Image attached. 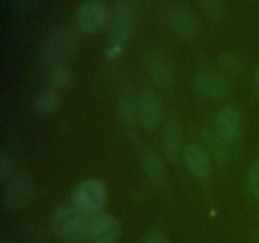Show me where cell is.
<instances>
[{
    "label": "cell",
    "instance_id": "cell-1",
    "mask_svg": "<svg viewBox=\"0 0 259 243\" xmlns=\"http://www.w3.org/2000/svg\"><path fill=\"white\" fill-rule=\"evenodd\" d=\"M95 215L85 212L73 202L61 205L53 213L51 227L53 233L66 242H85L90 238L91 223Z\"/></svg>",
    "mask_w": 259,
    "mask_h": 243
},
{
    "label": "cell",
    "instance_id": "cell-2",
    "mask_svg": "<svg viewBox=\"0 0 259 243\" xmlns=\"http://www.w3.org/2000/svg\"><path fill=\"white\" fill-rule=\"evenodd\" d=\"M78 35L72 29H58L51 34L45 47L46 63L51 67L66 66L78 50Z\"/></svg>",
    "mask_w": 259,
    "mask_h": 243
},
{
    "label": "cell",
    "instance_id": "cell-3",
    "mask_svg": "<svg viewBox=\"0 0 259 243\" xmlns=\"http://www.w3.org/2000/svg\"><path fill=\"white\" fill-rule=\"evenodd\" d=\"M108 189L103 180H86L75 189L72 202L85 212L95 215L103 213L106 204Z\"/></svg>",
    "mask_w": 259,
    "mask_h": 243
},
{
    "label": "cell",
    "instance_id": "cell-4",
    "mask_svg": "<svg viewBox=\"0 0 259 243\" xmlns=\"http://www.w3.org/2000/svg\"><path fill=\"white\" fill-rule=\"evenodd\" d=\"M134 15L133 8L126 0H118L111 9L109 15V34L115 45L123 46L128 42L134 29Z\"/></svg>",
    "mask_w": 259,
    "mask_h": 243
},
{
    "label": "cell",
    "instance_id": "cell-5",
    "mask_svg": "<svg viewBox=\"0 0 259 243\" xmlns=\"http://www.w3.org/2000/svg\"><path fill=\"white\" fill-rule=\"evenodd\" d=\"M34 194V185L25 175L15 176L5 182L3 187V201L9 209L25 207Z\"/></svg>",
    "mask_w": 259,
    "mask_h": 243
},
{
    "label": "cell",
    "instance_id": "cell-6",
    "mask_svg": "<svg viewBox=\"0 0 259 243\" xmlns=\"http://www.w3.org/2000/svg\"><path fill=\"white\" fill-rule=\"evenodd\" d=\"M110 12L99 0H89L81 4L77 12V20L81 29L86 33H96L109 22Z\"/></svg>",
    "mask_w": 259,
    "mask_h": 243
},
{
    "label": "cell",
    "instance_id": "cell-7",
    "mask_svg": "<svg viewBox=\"0 0 259 243\" xmlns=\"http://www.w3.org/2000/svg\"><path fill=\"white\" fill-rule=\"evenodd\" d=\"M120 235V223L115 217L108 213H99L94 217L89 240L93 243H116Z\"/></svg>",
    "mask_w": 259,
    "mask_h": 243
},
{
    "label": "cell",
    "instance_id": "cell-8",
    "mask_svg": "<svg viewBox=\"0 0 259 243\" xmlns=\"http://www.w3.org/2000/svg\"><path fill=\"white\" fill-rule=\"evenodd\" d=\"M167 23L175 34L184 38H191L200 30L197 15L186 7H174L167 14Z\"/></svg>",
    "mask_w": 259,
    "mask_h": 243
},
{
    "label": "cell",
    "instance_id": "cell-9",
    "mask_svg": "<svg viewBox=\"0 0 259 243\" xmlns=\"http://www.w3.org/2000/svg\"><path fill=\"white\" fill-rule=\"evenodd\" d=\"M138 119L142 126L148 131H156L161 124L162 106L158 98L153 93H142L137 99Z\"/></svg>",
    "mask_w": 259,
    "mask_h": 243
},
{
    "label": "cell",
    "instance_id": "cell-10",
    "mask_svg": "<svg viewBox=\"0 0 259 243\" xmlns=\"http://www.w3.org/2000/svg\"><path fill=\"white\" fill-rule=\"evenodd\" d=\"M195 85L204 96L223 99L229 93V83L224 76L215 72H201L195 77Z\"/></svg>",
    "mask_w": 259,
    "mask_h": 243
},
{
    "label": "cell",
    "instance_id": "cell-11",
    "mask_svg": "<svg viewBox=\"0 0 259 243\" xmlns=\"http://www.w3.org/2000/svg\"><path fill=\"white\" fill-rule=\"evenodd\" d=\"M217 132L227 141H234L240 133V114L235 106L227 105L220 109L215 118Z\"/></svg>",
    "mask_w": 259,
    "mask_h": 243
},
{
    "label": "cell",
    "instance_id": "cell-12",
    "mask_svg": "<svg viewBox=\"0 0 259 243\" xmlns=\"http://www.w3.org/2000/svg\"><path fill=\"white\" fill-rule=\"evenodd\" d=\"M163 148L167 158L176 164L182 156L184 149V132L176 119H171L164 127Z\"/></svg>",
    "mask_w": 259,
    "mask_h": 243
},
{
    "label": "cell",
    "instance_id": "cell-13",
    "mask_svg": "<svg viewBox=\"0 0 259 243\" xmlns=\"http://www.w3.org/2000/svg\"><path fill=\"white\" fill-rule=\"evenodd\" d=\"M184 158L187 167L195 176L205 179L209 176L211 171V162L210 157L204 149L197 144H189L185 147Z\"/></svg>",
    "mask_w": 259,
    "mask_h": 243
},
{
    "label": "cell",
    "instance_id": "cell-14",
    "mask_svg": "<svg viewBox=\"0 0 259 243\" xmlns=\"http://www.w3.org/2000/svg\"><path fill=\"white\" fill-rule=\"evenodd\" d=\"M141 164L152 184L156 186H163L166 184V169L153 149L146 148L141 151Z\"/></svg>",
    "mask_w": 259,
    "mask_h": 243
},
{
    "label": "cell",
    "instance_id": "cell-15",
    "mask_svg": "<svg viewBox=\"0 0 259 243\" xmlns=\"http://www.w3.org/2000/svg\"><path fill=\"white\" fill-rule=\"evenodd\" d=\"M205 146L211 153L212 158L219 165H227L229 162V151L225 141L218 132L206 131L204 134Z\"/></svg>",
    "mask_w": 259,
    "mask_h": 243
},
{
    "label": "cell",
    "instance_id": "cell-16",
    "mask_svg": "<svg viewBox=\"0 0 259 243\" xmlns=\"http://www.w3.org/2000/svg\"><path fill=\"white\" fill-rule=\"evenodd\" d=\"M151 77L154 85L159 89H168L174 83V75L169 66L161 58L153 57L149 60Z\"/></svg>",
    "mask_w": 259,
    "mask_h": 243
},
{
    "label": "cell",
    "instance_id": "cell-17",
    "mask_svg": "<svg viewBox=\"0 0 259 243\" xmlns=\"http://www.w3.org/2000/svg\"><path fill=\"white\" fill-rule=\"evenodd\" d=\"M119 116L124 126L132 127L138 119V104L133 96L125 95L119 100Z\"/></svg>",
    "mask_w": 259,
    "mask_h": 243
},
{
    "label": "cell",
    "instance_id": "cell-18",
    "mask_svg": "<svg viewBox=\"0 0 259 243\" xmlns=\"http://www.w3.org/2000/svg\"><path fill=\"white\" fill-rule=\"evenodd\" d=\"M48 84L53 90H62L72 84V72L67 66H55L50 68L47 76Z\"/></svg>",
    "mask_w": 259,
    "mask_h": 243
},
{
    "label": "cell",
    "instance_id": "cell-19",
    "mask_svg": "<svg viewBox=\"0 0 259 243\" xmlns=\"http://www.w3.org/2000/svg\"><path fill=\"white\" fill-rule=\"evenodd\" d=\"M61 106V96L57 90L48 89L37 99V109L40 113H55Z\"/></svg>",
    "mask_w": 259,
    "mask_h": 243
},
{
    "label": "cell",
    "instance_id": "cell-20",
    "mask_svg": "<svg viewBox=\"0 0 259 243\" xmlns=\"http://www.w3.org/2000/svg\"><path fill=\"white\" fill-rule=\"evenodd\" d=\"M199 4L205 14L212 20L223 19L227 14V0H199Z\"/></svg>",
    "mask_w": 259,
    "mask_h": 243
},
{
    "label": "cell",
    "instance_id": "cell-21",
    "mask_svg": "<svg viewBox=\"0 0 259 243\" xmlns=\"http://www.w3.org/2000/svg\"><path fill=\"white\" fill-rule=\"evenodd\" d=\"M218 63H219L220 70L227 73H232V75L233 73H238L242 68V63H240L239 58H237V56L230 52L222 53L218 58Z\"/></svg>",
    "mask_w": 259,
    "mask_h": 243
},
{
    "label": "cell",
    "instance_id": "cell-22",
    "mask_svg": "<svg viewBox=\"0 0 259 243\" xmlns=\"http://www.w3.org/2000/svg\"><path fill=\"white\" fill-rule=\"evenodd\" d=\"M248 192L254 199H259V159L250 166L247 179Z\"/></svg>",
    "mask_w": 259,
    "mask_h": 243
},
{
    "label": "cell",
    "instance_id": "cell-23",
    "mask_svg": "<svg viewBox=\"0 0 259 243\" xmlns=\"http://www.w3.org/2000/svg\"><path fill=\"white\" fill-rule=\"evenodd\" d=\"M13 171V162L12 158L9 156H7L5 153L2 154L0 157V179L2 181H5L10 177V174Z\"/></svg>",
    "mask_w": 259,
    "mask_h": 243
},
{
    "label": "cell",
    "instance_id": "cell-24",
    "mask_svg": "<svg viewBox=\"0 0 259 243\" xmlns=\"http://www.w3.org/2000/svg\"><path fill=\"white\" fill-rule=\"evenodd\" d=\"M143 243H168L166 235L158 230H152L144 237Z\"/></svg>",
    "mask_w": 259,
    "mask_h": 243
},
{
    "label": "cell",
    "instance_id": "cell-25",
    "mask_svg": "<svg viewBox=\"0 0 259 243\" xmlns=\"http://www.w3.org/2000/svg\"><path fill=\"white\" fill-rule=\"evenodd\" d=\"M33 3H34V0H14V8L17 12L24 13L32 7Z\"/></svg>",
    "mask_w": 259,
    "mask_h": 243
},
{
    "label": "cell",
    "instance_id": "cell-26",
    "mask_svg": "<svg viewBox=\"0 0 259 243\" xmlns=\"http://www.w3.org/2000/svg\"><path fill=\"white\" fill-rule=\"evenodd\" d=\"M121 48H123V46H120V45H115V43H114V47L111 48L110 52H109V56H110L111 58H115L116 56H118L119 53H120Z\"/></svg>",
    "mask_w": 259,
    "mask_h": 243
},
{
    "label": "cell",
    "instance_id": "cell-27",
    "mask_svg": "<svg viewBox=\"0 0 259 243\" xmlns=\"http://www.w3.org/2000/svg\"><path fill=\"white\" fill-rule=\"evenodd\" d=\"M254 78H255V84H257V88L259 89V62H258L257 67H255V75H254Z\"/></svg>",
    "mask_w": 259,
    "mask_h": 243
},
{
    "label": "cell",
    "instance_id": "cell-28",
    "mask_svg": "<svg viewBox=\"0 0 259 243\" xmlns=\"http://www.w3.org/2000/svg\"><path fill=\"white\" fill-rule=\"evenodd\" d=\"M257 243H259V237H258V239H257Z\"/></svg>",
    "mask_w": 259,
    "mask_h": 243
}]
</instances>
